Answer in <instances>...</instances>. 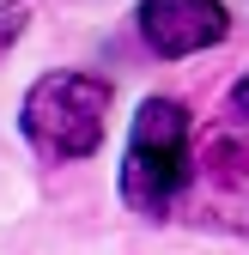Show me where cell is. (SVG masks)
<instances>
[{
	"mask_svg": "<svg viewBox=\"0 0 249 255\" xmlns=\"http://www.w3.org/2000/svg\"><path fill=\"white\" fill-rule=\"evenodd\" d=\"M195 182V122L176 98H146L122 158V201L140 219H170Z\"/></svg>",
	"mask_w": 249,
	"mask_h": 255,
	"instance_id": "cell-1",
	"label": "cell"
},
{
	"mask_svg": "<svg viewBox=\"0 0 249 255\" xmlns=\"http://www.w3.org/2000/svg\"><path fill=\"white\" fill-rule=\"evenodd\" d=\"M24 140L37 146L55 164H79L104 146V128H110V79L98 73H43L37 85L24 91Z\"/></svg>",
	"mask_w": 249,
	"mask_h": 255,
	"instance_id": "cell-2",
	"label": "cell"
},
{
	"mask_svg": "<svg viewBox=\"0 0 249 255\" xmlns=\"http://www.w3.org/2000/svg\"><path fill=\"white\" fill-rule=\"evenodd\" d=\"M189 219L213 231L249 237V128H213L195 152L189 182Z\"/></svg>",
	"mask_w": 249,
	"mask_h": 255,
	"instance_id": "cell-3",
	"label": "cell"
},
{
	"mask_svg": "<svg viewBox=\"0 0 249 255\" xmlns=\"http://www.w3.org/2000/svg\"><path fill=\"white\" fill-rule=\"evenodd\" d=\"M140 37L152 55L182 61V55H201L213 43L231 37V12L225 0H140Z\"/></svg>",
	"mask_w": 249,
	"mask_h": 255,
	"instance_id": "cell-4",
	"label": "cell"
},
{
	"mask_svg": "<svg viewBox=\"0 0 249 255\" xmlns=\"http://www.w3.org/2000/svg\"><path fill=\"white\" fill-rule=\"evenodd\" d=\"M231 110H237V116H243V122H249V73H243V79H237V85H231Z\"/></svg>",
	"mask_w": 249,
	"mask_h": 255,
	"instance_id": "cell-5",
	"label": "cell"
},
{
	"mask_svg": "<svg viewBox=\"0 0 249 255\" xmlns=\"http://www.w3.org/2000/svg\"><path fill=\"white\" fill-rule=\"evenodd\" d=\"M12 37H18V18H6V24H0V55L12 49Z\"/></svg>",
	"mask_w": 249,
	"mask_h": 255,
	"instance_id": "cell-6",
	"label": "cell"
},
{
	"mask_svg": "<svg viewBox=\"0 0 249 255\" xmlns=\"http://www.w3.org/2000/svg\"><path fill=\"white\" fill-rule=\"evenodd\" d=\"M6 6H12V0H0V12H6Z\"/></svg>",
	"mask_w": 249,
	"mask_h": 255,
	"instance_id": "cell-7",
	"label": "cell"
}]
</instances>
